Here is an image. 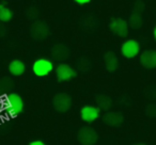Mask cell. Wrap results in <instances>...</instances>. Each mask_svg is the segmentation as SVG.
Masks as SVG:
<instances>
[{
    "label": "cell",
    "mask_w": 156,
    "mask_h": 145,
    "mask_svg": "<svg viewBox=\"0 0 156 145\" xmlns=\"http://www.w3.org/2000/svg\"><path fill=\"white\" fill-rule=\"evenodd\" d=\"M39 10L37 9L35 7H31L29 8L28 10L26 11V16L28 19H31V20H34L37 18V16H39Z\"/></svg>",
    "instance_id": "cell-20"
},
{
    "label": "cell",
    "mask_w": 156,
    "mask_h": 145,
    "mask_svg": "<svg viewBox=\"0 0 156 145\" xmlns=\"http://www.w3.org/2000/svg\"><path fill=\"white\" fill-rule=\"evenodd\" d=\"M104 63L105 67L109 73H113L117 71L118 66H119V60H118L117 54L113 51H107L104 54Z\"/></svg>",
    "instance_id": "cell-13"
},
{
    "label": "cell",
    "mask_w": 156,
    "mask_h": 145,
    "mask_svg": "<svg viewBox=\"0 0 156 145\" xmlns=\"http://www.w3.org/2000/svg\"><path fill=\"white\" fill-rule=\"evenodd\" d=\"M2 107L10 117H16L24 110V100L16 93H9L3 97Z\"/></svg>",
    "instance_id": "cell-1"
},
{
    "label": "cell",
    "mask_w": 156,
    "mask_h": 145,
    "mask_svg": "<svg viewBox=\"0 0 156 145\" xmlns=\"http://www.w3.org/2000/svg\"><path fill=\"white\" fill-rule=\"evenodd\" d=\"M143 11H144V3L142 1H136V3L134 5V12L141 14Z\"/></svg>",
    "instance_id": "cell-22"
},
{
    "label": "cell",
    "mask_w": 156,
    "mask_h": 145,
    "mask_svg": "<svg viewBox=\"0 0 156 145\" xmlns=\"http://www.w3.org/2000/svg\"><path fill=\"white\" fill-rule=\"evenodd\" d=\"M54 69V63L49 59L40 58L32 64V71L37 77H46Z\"/></svg>",
    "instance_id": "cell-3"
},
{
    "label": "cell",
    "mask_w": 156,
    "mask_h": 145,
    "mask_svg": "<svg viewBox=\"0 0 156 145\" xmlns=\"http://www.w3.org/2000/svg\"><path fill=\"white\" fill-rule=\"evenodd\" d=\"M140 64L147 69L156 68V50L147 49L140 54Z\"/></svg>",
    "instance_id": "cell-10"
},
{
    "label": "cell",
    "mask_w": 156,
    "mask_h": 145,
    "mask_svg": "<svg viewBox=\"0 0 156 145\" xmlns=\"http://www.w3.org/2000/svg\"><path fill=\"white\" fill-rule=\"evenodd\" d=\"M153 36L156 41V25H155V27H154V30H153Z\"/></svg>",
    "instance_id": "cell-25"
},
{
    "label": "cell",
    "mask_w": 156,
    "mask_h": 145,
    "mask_svg": "<svg viewBox=\"0 0 156 145\" xmlns=\"http://www.w3.org/2000/svg\"><path fill=\"white\" fill-rule=\"evenodd\" d=\"M145 114L149 117H156V105L150 104L145 107Z\"/></svg>",
    "instance_id": "cell-21"
},
{
    "label": "cell",
    "mask_w": 156,
    "mask_h": 145,
    "mask_svg": "<svg viewBox=\"0 0 156 145\" xmlns=\"http://www.w3.org/2000/svg\"><path fill=\"white\" fill-rule=\"evenodd\" d=\"M52 107L60 113H65L72 107V97L67 93H58L52 98Z\"/></svg>",
    "instance_id": "cell-4"
},
{
    "label": "cell",
    "mask_w": 156,
    "mask_h": 145,
    "mask_svg": "<svg viewBox=\"0 0 156 145\" xmlns=\"http://www.w3.org/2000/svg\"><path fill=\"white\" fill-rule=\"evenodd\" d=\"M30 34L35 41H43L49 34V28L44 22H34L30 28Z\"/></svg>",
    "instance_id": "cell-8"
},
{
    "label": "cell",
    "mask_w": 156,
    "mask_h": 145,
    "mask_svg": "<svg viewBox=\"0 0 156 145\" xmlns=\"http://www.w3.org/2000/svg\"><path fill=\"white\" fill-rule=\"evenodd\" d=\"M76 67H77V69L80 71V73H87V71H89L90 68H91V62H90L89 59L83 57V58H80L79 60H77V62H76Z\"/></svg>",
    "instance_id": "cell-19"
},
{
    "label": "cell",
    "mask_w": 156,
    "mask_h": 145,
    "mask_svg": "<svg viewBox=\"0 0 156 145\" xmlns=\"http://www.w3.org/2000/svg\"><path fill=\"white\" fill-rule=\"evenodd\" d=\"M26 71V65L20 60H13L9 64V71L12 76H22Z\"/></svg>",
    "instance_id": "cell-14"
},
{
    "label": "cell",
    "mask_w": 156,
    "mask_h": 145,
    "mask_svg": "<svg viewBox=\"0 0 156 145\" xmlns=\"http://www.w3.org/2000/svg\"><path fill=\"white\" fill-rule=\"evenodd\" d=\"M140 52V44L136 40H127L121 45V54L126 59H134Z\"/></svg>",
    "instance_id": "cell-7"
},
{
    "label": "cell",
    "mask_w": 156,
    "mask_h": 145,
    "mask_svg": "<svg viewBox=\"0 0 156 145\" xmlns=\"http://www.w3.org/2000/svg\"><path fill=\"white\" fill-rule=\"evenodd\" d=\"M128 26L133 29H139L142 27L143 24V18L141 16V14L139 13H135L133 12V14L129 16V19H128Z\"/></svg>",
    "instance_id": "cell-17"
},
{
    "label": "cell",
    "mask_w": 156,
    "mask_h": 145,
    "mask_svg": "<svg viewBox=\"0 0 156 145\" xmlns=\"http://www.w3.org/2000/svg\"><path fill=\"white\" fill-rule=\"evenodd\" d=\"M77 140L81 145H95L98 140V134L92 127L85 126L78 130Z\"/></svg>",
    "instance_id": "cell-2"
},
{
    "label": "cell",
    "mask_w": 156,
    "mask_h": 145,
    "mask_svg": "<svg viewBox=\"0 0 156 145\" xmlns=\"http://www.w3.org/2000/svg\"><path fill=\"white\" fill-rule=\"evenodd\" d=\"M71 51L69 48L64 44H56L51 47V56L57 61H64L69 59Z\"/></svg>",
    "instance_id": "cell-12"
},
{
    "label": "cell",
    "mask_w": 156,
    "mask_h": 145,
    "mask_svg": "<svg viewBox=\"0 0 156 145\" xmlns=\"http://www.w3.org/2000/svg\"><path fill=\"white\" fill-rule=\"evenodd\" d=\"M13 18V12L7 8L5 5L0 3V22H9Z\"/></svg>",
    "instance_id": "cell-18"
},
{
    "label": "cell",
    "mask_w": 156,
    "mask_h": 145,
    "mask_svg": "<svg viewBox=\"0 0 156 145\" xmlns=\"http://www.w3.org/2000/svg\"><path fill=\"white\" fill-rule=\"evenodd\" d=\"M95 102H96V107H98L101 110H104V111H108L111 108V106H112V99L108 95H105V94H98V95H96Z\"/></svg>",
    "instance_id": "cell-15"
},
{
    "label": "cell",
    "mask_w": 156,
    "mask_h": 145,
    "mask_svg": "<svg viewBox=\"0 0 156 145\" xmlns=\"http://www.w3.org/2000/svg\"><path fill=\"white\" fill-rule=\"evenodd\" d=\"M101 116V109L96 106H83L80 109V117L86 123H92Z\"/></svg>",
    "instance_id": "cell-9"
},
{
    "label": "cell",
    "mask_w": 156,
    "mask_h": 145,
    "mask_svg": "<svg viewBox=\"0 0 156 145\" xmlns=\"http://www.w3.org/2000/svg\"><path fill=\"white\" fill-rule=\"evenodd\" d=\"M76 76H77V71L71 65L65 64V63H60L56 67V77L59 82L69 81L73 78H75Z\"/></svg>",
    "instance_id": "cell-5"
},
{
    "label": "cell",
    "mask_w": 156,
    "mask_h": 145,
    "mask_svg": "<svg viewBox=\"0 0 156 145\" xmlns=\"http://www.w3.org/2000/svg\"><path fill=\"white\" fill-rule=\"evenodd\" d=\"M77 5H87V3H89V2H91V0H74Z\"/></svg>",
    "instance_id": "cell-24"
},
{
    "label": "cell",
    "mask_w": 156,
    "mask_h": 145,
    "mask_svg": "<svg viewBox=\"0 0 156 145\" xmlns=\"http://www.w3.org/2000/svg\"><path fill=\"white\" fill-rule=\"evenodd\" d=\"M109 29L113 34L118 35L120 37H126L128 35L129 26L128 22L123 18H112L109 22Z\"/></svg>",
    "instance_id": "cell-6"
},
{
    "label": "cell",
    "mask_w": 156,
    "mask_h": 145,
    "mask_svg": "<svg viewBox=\"0 0 156 145\" xmlns=\"http://www.w3.org/2000/svg\"><path fill=\"white\" fill-rule=\"evenodd\" d=\"M124 116L121 112L117 111H109L103 115V122L110 127H120L123 124Z\"/></svg>",
    "instance_id": "cell-11"
},
{
    "label": "cell",
    "mask_w": 156,
    "mask_h": 145,
    "mask_svg": "<svg viewBox=\"0 0 156 145\" xmlns=\"http://www.w3.org/2000/svg\"><path fill=\"white\" fill-rule=\"evenodd\" d=\"M138 145H143V144H138Z\"/></svg>",
    "instance_id": "cell-26"
},
{
    "label": "cell",
    "mask_w": 156,
    "mask_h": 145,
    "mask_svg": "<svg viewBox=\"0 0 156 145\" xmlns=\"http://www.w3.org/2000/svg\"><path fill=\"white\" fill-rule=\"evenodd\" d=\"M28 145H46V144L41 140H34V141H31Z\"/></svg>",
    "instance_id": "cell-23"
},
{
    "label": "cell",
    "mask_w": 156,
    "mask_h": 145,
    "mask_svg": "<svg viewBox=\"0 0 156 145\" xmlns=\"http://www.w3.org/2000/svg\"><path fill=\"white\" fill-rule=\"evenodd\" d=\"M14 83L13 80L9 77H3V78L0 79V95H3V94H9L10 91L13 89Z\"/></svg>",
    "instance_id": "cell-16"
}]
</instances>
